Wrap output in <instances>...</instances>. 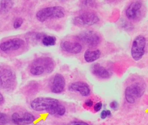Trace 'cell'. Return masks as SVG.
I'll list each match as a JSON object with an SVG mask.
<instances>
[{
  "mask_svg": "<svg viewBox=\"0 0 148 125\" xmlns=\"http://www.w3.org/2000/svg\"><path fill=\"white\" fill-rule=\"evenodd\" d=\"M77 39L90 47L97 46L101 42V38L94 31L88 30L82 31L76 36Z\"/></svg>",
  "mask_w": 148,
  "mask_h": 125,
  "instance_id": "7",
  "label": "cell"
},
{
  "mask_svg": "<svg viewBox=\"0 0 148 125\" xmlns=\"http://www.w3.org/2000/svg\"><path fill=\"white\" fill-rule=\"evenodd\" d=\"M146 38L143 36H137L132 43L131 49V55L132 58L136 61H139L143 57L146 48Z\"/></svg>",
  "mask_w": 148,
  "mask_h": 125,
  "instance_id": "6",
  "label": "cell"
},
{
  "mask_svg": "<svg viewBox=\"0 0 148 125\" xmlns=\"http://www.w3.org/2000/svg\"><path fill=\"white\" fill-rule=\"evenodd\" d=\"M65 16V10L61 6L47 7L38 10L36 17L39 22H43L50 19H60Z\"/></svg>",
  "mask_w": 148,
  "mask_h": 125,
  "instance_id": "3",
  "label": "cell"
},
{
  "mask_svg": "<svg viewBox=\"0 0 148 125\" xmlns=\"http://www.w3.org/2000/svg\"><path fill=\"white\" fill-rule=\"evenodd\" d=\"M119 104L116 101H113L110 104V107L113 110H116L118 109Z\"/></svg>",
  "mask_w": 148,
  "mask_h": 125,
  "instance_id": "24",
  "label": "cell"
},
{
  "mask_svg": "<svg viewBox=\"0 0 148 125\" xmlns=\"http://www.w3.org/2000/svg\"><path fill=\"white\" fill-rule=\"evenodd\" d=\"M23 22V20L21 17H17L14 20L13 24V27L15 29L20 28L22 25Z\"/></svg>",
  "mask_w": 148,
  "mask_h": 125,
  "instance_id": "20",
  "label": "cell"
},
{
  "mask_svg": "<svg viewBox=\"0 0 148 125\" xmlns=\"http://www.w3.org/2000/svg\"><path fill=\"white\" fill-rule=\"evenodd\" d=\"M91 72L96 76L102 79H107L110 76V72L100 64L95 63L91 65Z\"/></svg>",
  "mask_w": 148,
  "mask_h": 125,
  "instance_id": "15",
  "label": "cell"
},
{
  "mask_svg": "<svg viewBox=\"0 0 148 125\" xmlns=\"http://www.w3.org/2000/svg\"><path fill=\"white\" fill-rule=\"evenodd\" d=\"M31 108L37 112L45 111L50 115L63 116L66 112V108L56 99L49 97H38L30 103Z\"/></svg>",
  "mask_w": 148,
  "mask_h": 125,
  "instance_id": "1",
  "label": "cell"
},
{
  "mask_svg": "<svg viewBox=\"0 0 148 125\" xmlns=\"http://www.w3.org/2000/svg\"><path fill=\"white\" fill-rule=\"evenodd\" d=\"M111 111L109 110H103L101 112V119H104L107 118V117L111 116Z\"/></svg>",
  "mask_w": 148,
  "mask_h": 125,
  "instance_id": "21",
  "label": "cell"
},
{
  "mask_svg": "<svg viewBox=\"0 0 148 125\" xmlns=\"http://www.w3.org/2000/svg\"><path fill=\"white\" fill-rule=\"evenodd\" d=\"M66 86L65 78L62 74H56L53 78L50 90L53 93L60 94L63 92Z\"/></svg>",
  "mask_w": 148,
  "mask_h": 125,
  "instance_id": "13",
  "label": "cell"
},
{
  "mask_svg": "<svg viewBox=\"0 0 148 125\" xmlns=\"http://www.w3.org/2000/svg\"><path fill=\"white\" fill-rule=\"evenodd\" d=\"M61 48L66 52L72 54H77L80 53L82 49V47L79 43L77 42L65 41L62 42Z\"/></svg>",
  "mask_w": 148,
  "mask_h": 125,
  "instance_id": "14",
  "label": "cell"
},
{
  "mask_svg": "<svg viewBox=\"0 0 148 125\" xmlns=\"http://www.w3.org/2000/svg\"><path fill=\"white\" fill-rule=\"evenodd\" d=\"M69 90L71 92H78L81 96L87 97L90 94L89 85L85 82L78 81L72 83L69 86Z\"/></svg>",
  "mask_w": 148,
  "mask_h": 125,
  "instance_id": "12",
  "label": "cell"
},
{
  "mask_svg": "<svg viewBox=\"0 0 148 125\" xmlns=\"http://www.w3.org/2000/svg\"><path fill=\"white\" fill-rule=\"evenodd\" d=\"M4 97H3V96L2 94L0 92V105L4 103Z\"/></svg>",
  "mask_w": 148,
  "mask_h": 125,
  "instance_id": "26",
  "label": "cell"
},
{
  "mask_svg": "<svg viewBox=\"0 0 148 125\" xmlns=\"http://www.w3.org/2000/svg\"><path fill=\"white\" fill-rule=\"evenodd\" d=\"M16 83L15 72L9 68H0V89L8 90L12 89Z\"/></svg>",
  "mask_w": 148,
  "mask_h": 125,
  "instance_id": "5",
  "label": "cell"
},
{
  "mask_svg": "<svg viewBox=\"0 0 148 125\" xmlns=\"http://www.w3.org/2000/svg\"><path fill=\"white\" fill-rule=\"evenodd\" d=\"M9 122V118L7 114L0 112V125L7 124Z\"/></svg>",
  "mask_w": 148,
  "mask_h": 125,
  "instance_id": "19",
  "label": "cell"
},
{
  "mask_svg": "<svg viewBox=\"0 0 148 125\" xmlns=\"http://www.w3.org/2000/svg\"><path fill=\"white\" fill-rule=\"evenodd\" d=\"M103 105L101 102H98L95 104L94 106V110L95 112L100 111L102 108Z\"/></svg>",
  "mask_w": 148,
  "mask_h": 125,
  "instance_id": "22",
  "label": "cell"
},
{
  "mask_svg": "<svg viewBox=\"0 0 148 125\" xmlns=\"http://www.w3.org/2000/svg\"><path fill=\"white\" fill-rule=\"evenodd\" d=\"M101 55V52L99 50L94 51L87 50L84 54V60L87 63H92L99 59Z\"/></svg>",
  "mask_w": 148,
  "mask_h": 125,
  "instance_id": "16",
  "label": "cell"
},
{
  "mask_svg": "<svg viewBox=\"0 0 148 125\" xmlns=\"http://www.w3.org/2000/svg\"><path fill=\"white\" fill-rule=\"evenodd\" d=\"M84 104L87 107L90 108V107H91L93 106V105H94V103H93V101L91 99H87V100L85 101Z\"/></svg>",
  "mask_w": 148,
  "mask_h": 125,
  "instance_id": "25",
  "label": "cell"
},
{
  "mask_svg": "<svg viewBox=\"0 0 148 125\" xmlns=\"http://www.w3.org/2000/svg\"><path fill=\"white\" fill-rule=\"evenodd\" d=\"M55 67V63L53 59L48 57H42L36 58L32 63L30 72L33 76H40L45 72H53Z\"/></svg>",
  "mask_w": 148,
  "mask_h": 125,
  "instance_id": "2",
  "label": "cell"
},
{
  "mask_svg": "<svg viewBox=\"0 0 148 125\" xmlns=\"http://www.w3.org/2000/svg\"><path fill=\"white\" fill-rule=\"evenodd\" d=\"M24 44L25 42L21 38H14L2 42L0 44V50L3 52L17 50Z\"/></svg>",
  "mask_w": 148,
  "mask_h": 125,
  "instance_id": "11",
  "label": "cell"
},
{
  "mask_svg": "<svg viewBox=\"0 0 148 125\" xmlns=\"http://www.w3.org/2000/svg\"><path fill=\"white\" fill-rule=\"evenodd\" d=\"M56 38L53 36L45 35L42 38V43L44 46H52L56 44Z\"/></svg>",
  "mask_w": 148,
  "mask_h": 125,
  "instance_id": "17",
  "label": "cell"
},
{
  "mask_svg": "<svg viewBox=\"0 0 148 125\" xmlns=\"http://www.w3.org/2000/svg\"><path fill=\"white\" fill-rule=\"evenodd\" d=\"M143 11V3L141 1H134L131 3L126 10L127 18L131 21L138 20L141 16Z\"/></svg>",
  "mask_w": 148,
  "mask_h": 125,
  "instance_id": "9",
  "label": "cell"
},
{
  "mask_svg": "<svg viewBox=\"0 0 148 125\" xmlns=\"http://www.w3.org/2000/svg\"><path fill=\"white\" fill-rule=\"evenodd\" d=\"M100 19L97 15L92 12H85L74 17L73 22L76 25L91 26L97 23Z\"/></svg>",
  "mask_w": 148,
  "mask_h": 125,
  "instance_id": "8",
  "label": "cell"
},
{
  "mask_svg": "<svg viewBox=\"0 0 148 125\" xmlns=\"http://www.w3.org/2000/svg\"><path fill=\"white\" fill-rule=\"evenodd\" d=\"M67 125H90L83 121H72Z\"/></svg>",
  "mask_w": 148,
  "mask_h": 125,
  "instance_id": "23",
  "label": "cell"
},
{
  "mask_svg": "<svg viewBox=\"0 0 148 125\" xmlns=\"http://www.w3.org/2000/svg\"><path fill=\"white\" fill-rule=\"evenodd\" d=\"M35 119V117L33 114L27 112H14L11 116L12 122L16 125L31 124Z\"/></svg>",
  "mask_w": 148,
  "mask_h": 125,
  "instance_id": "10",
  "label": "cell"
},
{
  "mask_svg": "<svg viewBox=\"0 0 148 125\" xmlns=\"http://www.w3.org/2000/svg\"><path fill=\"white\" fill-rule=\"evenodd\" d=\"M145 87L144 84L136 83L128 86L125 89V97L126 101L130 104L134 103L144 94Z\"/></svg>",
  "mask_w": 148,
  "mask_h": 125,
  "instance_id": "4",
  "label": "cell"
},
{
  "mask_svg": "<svg viewBox=\"0 0 148 125\" xmlns=\"http://www.w3.org/2000/svg\"><path fill=\"white\" fill-rule=\"evenodd\" d=\"M13 6V2L12 1H1L0 2V8L2 11H8Z\"/></svg>",
  "mask_w": 148,
  "mask_h": 125,
  "instance_id": "18",
  "label": "cell"
}]
</instances>
